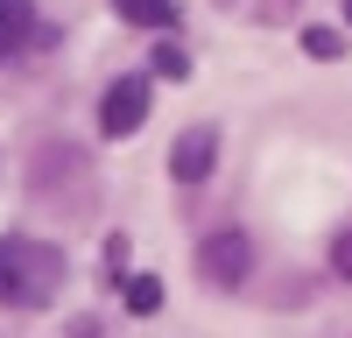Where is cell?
<instances>
[{"label":"cell","mask_w":352,"mask_h":338,"mask_svg":"<svg viewBox=\"0 0 352 338\" xmlns=\"http://www.w3.org/2000/svg\"><path fill=\"white\" fill-rule=\"evenodd\" d=\"M331 268L352 282V233H338V240H331Z\"/></svg>","instance_id":"cell-10"},{"label":"cell","mask_w":352,"mask_h":338,"mask_svg":"<svg viewBox=\"0 0 352 338\" xmlns=\"http://www.w3.org/2000/svg\"><path fill=\"white\" fill-rule=\"evenodd\" d=\"M197 268H204V282H212V289H240L247 268H254L247 233H212V240L197 247Z\"/></svg>","instance_id":"cell-2"},{"label":"cell","mask_w":352,"mask_h":338,"mask_svg":"<svg viewBox=\"0 0 352 338\" xmlns=\"http://www.w3.org/2000/svg\"><path fill=\"white\" fill-rule=\"evenodd\" d=\"M303 49L317 56V64H324V56H338L345 43H338V28H303Z\"/></svg>","instance_id":"cell-8"},{"label":"cell","mask_w":352,"mask_h":338,"mask_svg":"<svg viewBox=\"0 0 352 338\" xmlns=\"http://www.w3.org/2000/svg\"><path fill=\"white\" fill-rule=\"evenodd\" d=\"M127 310H141V317L162 310V282H155V275H134V282H127Z\"/></svg>","instance_id":"cell-6"},{"label":"cell","mask_w":352,"mask_h":338,"mask_svg":"<svg viewBox=\"0 0 352 338\" xmlns=\"http://www.w3.org/2000/svg\"><path fill=\"white\" fill-rule=\"evenodd\" d=\"M78 338H92V331H78Z\"/></svg>","instance_id":"cell-12"},{"label":"cell","mask_w":352,"mask_h":338,"mask_svg":"<svg viewBox=\"0 0 352 338\" xmlns=\"http://www.w3.org/2000/svg\"><path fill=\"white\" fill-rule=\"evenodd\" d=\"M56 289H64V254H56L50 240H21V233L0 240V303L36 310Z\"/></svg>","instance_id":"cell-1"},{"label":"cell","mask_w":352,"mask_h":338,"mask_svg":"<svg viewBox=\"0 0 352 338\" xmlns=\"http://www.w3.org/2000/svg\"><path fill=\"white\" fill-rule=\"evenodd\" d=\"M345 21H352V0H345Z\"/></svg>","instance_id":"cell-11"},{"label":"cell","mask_w":352,"mask_h":338,"mask_svg":"<svg viewBox=\"0 0 352 338\" xmlns=\"http://www.w3.org/2000/svg\"><path fill=\"white\" fill-rule=\"evenodd\" d=\"M155 71H162V78H184V71H190V56L176 49V43H155Z\"/></svg>","instance_id":"cell-9"},{"label":"cell","mask_w":352,"mask_h":338,"mask_svg":"<svg viewBox=\"0 0 352 338\" xmlns=\"http://www.w3.org/2000/svg\"><path fill=\"white\" fill-rule=\"evenodd\" d=\"M212 162H219V127H184L176 134V148H169V177L176 183H204Z\"/></svg>","instance_id":"cell-4"},{"label":"cell","mask_w":352,"mask_h":338,"mask_svg":"<svg viewBox=\"0 0 352 338\" xmlns=\"http://www.w3.org/2000/svg\"><path fill=\"white\" fill-rule=\"evenodd\" d=\"M36 28V0H0V56H14Z\"/></svg>","instance_id":"cell-5"},{"label":"cell","mask_w":352,"mask_h":338,"mask_svg":"<svg viewBox=\"0 0 352 338\" xmlns=\"http://www.w3.org/2000/svg\"><path fill=\"white\" fill-rule=\"evenodd\" d=\"M141 120H148V78H113L106 99H99V134H134Z\"/></svg>","instance_id":"cell-3"},{"label":"cell","mask_w":352,"mask_h":338,"mask_svg":"<svg viewBox=\"0 0 352 338\" xmlns=\"http://www.w3.org/2000/svg\"><path fill=\"white\" fill-rule=\"evenodd\" d=\"M113 8H120L127 21H141V28H148V21H169V0H113Z\"/></svg>","instance_id":"cell-7"}]
</instances>
